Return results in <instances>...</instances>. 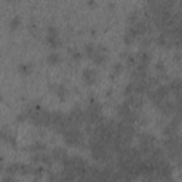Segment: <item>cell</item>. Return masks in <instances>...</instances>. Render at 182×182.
I'll use <instances>...</instances> for the list:
<instances>
[{
    "instance_id": "7a4b0ae2",
    "label": "cell",
    "mask_w": 182,
    "mask_h": 182,
    "mask_svg": "<svg viewBox=\"0 0 182 182\" xmlns=\"http://www.w3.org/2000/svg\"><path fill=\"white\" fill-rule=\"evenodd\" d=\"M83 78L85 80L87 84H93V83L97 80V71L93 70V68H87V70H84V73H83Z\"/></svg>"
},
{
    "instance_id": "5b68a950",
    "label": "cell",
    "mask_w": 182,
    "mask_h": 182,
    "mask_svg": "<svg viewBox=\"0 0 182 182\" xmlns=\"http://www.w3.org/2000/svg\"><path fill=\"white\" fill-rule=\"evenodd\" d=\"M58 57H60V56H58V54H56V53H54V54H50V56H48V58H47V61L50 63V64H56V63L60 60Z\"/></svg>"
},
{
    "instance_id": "6da1fadb",
    "label": "cell",
    "mask_w": 182,
    "mask_h": 182,
    "mask_svg": "<svg viewBox=\"0 0 182 182\" xmlns=\"http://www.w3.org/2000/svg\"><path fill=\"white\" fill-rule=\"evenodd\" d=\"M63 135H64V141L68 145H80L83 142V134L77 127H71V128L66 130Z\"/></svg>"
},
{
    "instance_id": "3957f363",
    "label": "cell",
    "mask_w": 182,
    "mask_h": 182,
    "mask_svg": "<svg viewBox=\"0 0 182 182\" xmlns=\"http://www.w3.org/2000/svg\"><path fill=\"white\" fill-rule=\"evenodd\" d=\"M67 151L66 149H63V148H56L53 151V154H51V159H56V161H64L66 158H67Z\"/></svg>"
},
{
    "instance_id": "52a82bcc",
    "label": "cell",
    "mask_w": 182,
    "mask_h": 182,
    "mask_svg": "<svg viewBox=\"0 0 182 182\" xmlns=\"http://www.w3.org/2000/svg\"><path fill=\"white\" fill-rule=\"evenodd\" d=\"M3 182H16V181H14V178H11V176H7V178L3 179Z\"/></svg>"
},
{
    "instance_id": "8992f818",
    "label": "cell",
    "mask_w": 182,
    "mask_h": 182,
    "mask_svg": "<svg viewBox=\"0 0 182 182\" xmlns=\"http://www.w3.org/2000/svg\"><path fill=\"white\" fill-rule=\"evenodd\" d=\"M19 21H20V20H19V17H14L13 20H11V21H10L11 27H13V29H14V27H17V26H19Z\"/></svg>"
},
{
    "instance_id": "277c9868",
    "label": "cell",
    "mask_w": 182,
    "mask_h": 182,
    "mask_svg": "<svg viewBox=\"0 0 182 182\" xmlns=\"http://www.w3.org/2000/svg\"><path fill=\"white\" fill-rule=\"evenodd\" d=\"M20 164H13V165H10L9 168H7V172L9 174H16L17 171H20Z\"/></svg>"
}]
</instances>
